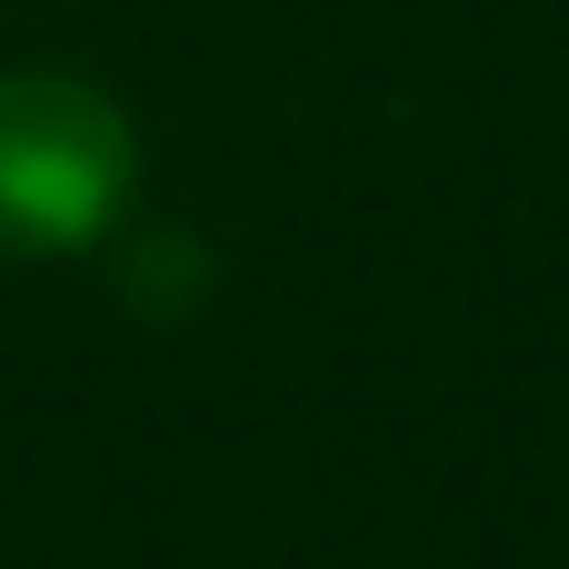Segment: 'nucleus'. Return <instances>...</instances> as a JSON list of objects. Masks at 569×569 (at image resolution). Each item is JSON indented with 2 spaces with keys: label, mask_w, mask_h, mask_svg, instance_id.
<instances>
[{
  "label": "nucleus",
  "mask_w": 569,
  "mask_h": 569,
  "mask_svg": "<svg viewBox=\"0 0 569 569\" xmlns=\"http://www.w3.org/2000/svg\"><path fill=\"white\" fill-rule=\"evenodd\" d=\"M140 130L80 70H0V260H70L130 220Z\"/></svg>",
  "instance_id": "1"
}]
</instances>
